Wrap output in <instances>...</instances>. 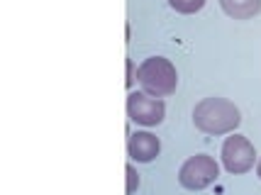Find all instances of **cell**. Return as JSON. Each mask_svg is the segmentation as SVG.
<instances>
[{
    "label": "cell",
    "mask_w": 261,
    "mask_h": 195,
    "mask_svg": "<svg viewBox=\"0 0 261 195\" xmlns=\"http://www.w3.org/2000/svg\"><path fill=\"white\" fill-rule=\"evenodd\" d=\"M254 159H256V151H254V144H251L247 137H227L225 144H222V163L229 173H247L254 166Z\"/></svg>",
    "instance_id": "5b68a950"
},
{
    "label": "cell",
    "mask_w": 261,
    "mask_h": 195,
    "mask_svg": "<svg viewBox=\"0 0 261 195\" xmlns=\"http://www.w3.org/2000/svg\"><path fill=\"white\" fill-rule=\"evenodd\" d=\"M217 176H220V169H217L215 159L207 154H195L181 166L178 181L188 190H203V188L215 183Z\"/></svg>",
    "instance_id": "3957f363"
},
{
    "label": "cell",
    "mask_w": 261,
    "mask_h": 195,
    "mask_svg": "<svg viewBox=\"0 0 261 195\" xmlns=\"http://www.w3.org/2000/svg\"><path fill=\"white\" fill-rule=\"evenodd\" d=\"M220 5L234 20H249L261 12V0H220Z\"/></svg>",
    "instance_id": "52a82bcc"
},
{
    "label": "cell",
    "mask_w": 261,
    "mask_h": 195,
    "mask_svg": "<svg viewBox=\"0 0 261 195\" xmlns=\"http://www.w3.org/2000/svg\"><path fill=\"white\" fill-rule=\"evenodd\" d=\"M256 173H259V178H261V161H259V166H256Z\"/></svg>",
    "instance_id": "8fae6325"
},
{
    "label": "cell",
    "mask_w": 261,
    "mask_h": 195,
    "mask_svg": "<svg viewBox=\"0 0 261 195\" xmlns=\"http://www.w3.org/2000/svg\"><path fill=\"white\" fill-rule=\"evenodd\" d=\"M137 78H139V86L144 88V93L154 95V98H166L171 93H176V86H178L176 66L164 57L147 59L137 71Z\"/></svg>",
    "instance_id": "7a4b0ae2"
},
{
    "label": "cell",
    "mask_w": 261,
    "mask_h": 195,
    "mask_svg": "<svg viewBox=\"0 0 261 195\" xmlns=\"http://www.w3.org/2000/svg\"><path fill=\"white\" fill-rule=\"evenodd\" d=\"M127 115L132 122L144 127H154L164 122L166 105L161 98H154L149 93H129L127 95Z\"/></svg>",
    "instance_id": "277c9868"
},
{
    "label": "cell",
    "mask_w": 261,
    "mask_h": 195,
    "mask_svg": "<svg viewBox=\"0 0 261 195\" xmlns=\"http://www.w3.org/2000/svg\"><path fill=\"white\" fill-rule=\"evenodd\" d=\"M135 83V64L127 59V86H132Z\"/></svg>",
    "instance_id": "30bf717a"
},
{
    "label": "cell",
    "mask_w": 261,
    "mask_h": 195,
    "mask_svg": "<svg viewBox=\"0 0 261 195\" xmlns=\"http://www.w3.org/2000/svg\"><path fill=\"white\" fill-rule=\"evenodd\" d=\"M159 151H161V142L151 132H135L127 139V154H129L132 161L149 163V161H154L159 156Z\"/></svg>",
    "instance_id": "8992f818"
},
{
    "label": "cell",
    "mask_w": 261,
    "mask_h": 195,
    "mask_svg": "<svg viewBox=\"0 0 261 195\" xmlns=\"http://www.w3.org/2000/svg\"><path fill=\"white\" fill-rule=\"evenodd\" d=\"M193 122L205 134H227L239 127L242 113L227 98H205L193 107Z\"/></svg>",
    "instance_id": "6da1fadb"
},
{
    "label": "cell",
    "mask_w": 261,
    "mask_h": 195,
    "mask_svg": "<svg viewBox=\"0 0 261 195\" xmlns=\"http://www.w3.org/2000/svg\"><path fill=\"white\" fill-rule=\"evenodd\" d=\"M169 5L176 12H183V15H191V12H198L205 5V0H169Z\"/></svg>",
    "instance_id": "ba28073f"
},
{
    "label": "cell",
    "mask_w": 261,
    "mask_h": 195,
    "mask_svg": "<svg viewBox=\"0 0 261 195\" xmlns=\"http://www.w3.org/2000/svg\"><path fill=\"white\" fill-rule=\"evenodd\" d=\"M125 173H127V193L132 195L137 190V185H139V173L135 171V166H132V163H127Z\"/></svg>",
    "instance_id": "9c48e42d"
}]
</instances>
